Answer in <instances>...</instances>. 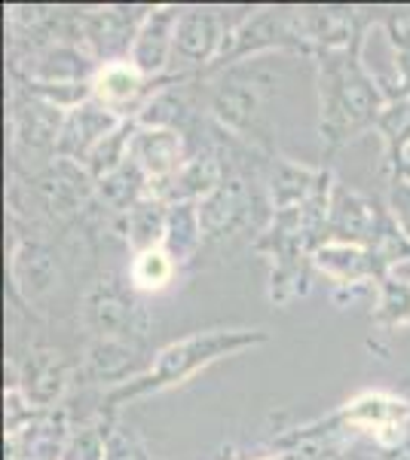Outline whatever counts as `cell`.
Wrapping results in <instances>:
<instances>
[{
    "label": "cell",
    "mask_w": 410,
    "mask_h": 460,
    "mask_svg": "<svg viewBox=\"0 0 410 460\" xmlns=\"http://www.w3.org/2000/svg\"><path fill=\"white\" fill-rule=\"evenodd\" d=\"M31 184L37 203L52 221L77 218L89 206V199L95 197V178L86 172V166L62 157H56L49 166L37 169Z\"/></svg>",
    "instance_id": "cell-11"
},
{
    "label": "cell",
    "mask_w": 410,
    "mask_h": 460,
    "mask_svg": "<svg viewBox=\"0 0 410 460\" xmlns=\"http://www.w3.org/2000/svg\"><path fill=\"white\" fill-rule=\"evenodd\" d=\"M178 264L171 261V255L166 249H151V252H141V255L132 258L129 267V286L135 292H162L171 277H175Z\"/></svg>",
    "instance_id": "cell-27"
},
{
    "label": "cell",
    "mask_w": 410,
    "mask_h": 460,
    "mask_svg": "<svg viewBox=\"0 0 410 460\" xmlns=\"http://www.w3.org/2000/svg\"><path fill=\"white\" fill-rule=\"evenodd\" d=\"M334 184L331 169H310L297 166L288 160H273L270 175H266V190H270L273 212L297 209L307 206L312 197H318Z\"/></svg>",
    "instance_id": "cell-21"
},
{
    "label": "cell",
    "mask_w": 410,
    "mask_h": 460,
    "mask_svg": "<svg viewBox=\"0 0 410 460\" xmlns=\"http://www.w3.org/2000/svg\"><path fill=\"white\" fill-rule=\"evenodd\" d=\"M362 43L318 53V99H322V132L325 154L331 157L349 138L379 123L389 95H383L377 77L364 68Z\"/></svg>",
    "instance_id": "cell-1"
},
{
    "label": "cell",
    "mask_w": 410,
    "mask_h": 460,
    "mask_svg": "<svg viewBox=\"0 0 410 460\" xmlns=\"http://www.w3.org/2000/svg\"><path fill=\"white\" fill-rule=\"evenodd\" d=\"M270 77L264 71L251 74V68H240L221 80L212 93V117L223 129L264 145V95Z\"/></svg>",
    "instance_id": "cell-8"
},
{
    "label": "cell",
    "mask_w": 410,
    "mask_h": 460,
    "mask_svg": "<svg viewBox=\"0 0 410 460\" xmlns=\"http://www.w3.org/2000/svg\"><path fill=\"white\" fill-rule=\"evenodd\" d=\"M392 227L395 221L389 209H379L377 199L355 194L343 181H334L331 206H327V240L374 252Z\"/></svg>",
    "instance_id": "cell-9"
},
{
    "label": "cell",
    "mask_w": 410,
    "mask_h": 460,
    "mask_svg": "<svg viewBox=\"0 0 410 460\" xmlns=\"http://www.w3.org/2000/svg\"><path fill=\"white\" fill-rule=\"evenodd\" d=\"M343 429L374 436L379 448L410 439V402L386 390H364L337 411Z\"/></svg>",
    "instance_id": "cell-10"
},
{
    "label": "cell",
    "mask_w": 410,
    "mask_h": 460,
    "mask_svg": "<svg viewBox=\"0 0 410 460\" xmlns=\"http://www.w3.org/2000/svg\"><path fill=\"white\" fill-rule=\"evenodd\" d=\"M92 99H99L104 108L120 114L123 120H132L129 108H141L151 99V80H144L129 62L104 65L92 80Z\"/></svg>",
    "instance_id": "cell-22"
},
{
    "label": "cell",
    "mask_w": 410,
    "mask_h": 460,
    "mask_svg": "<svg viewBox=\"0 0 410 460\" xmlns=\"http://www.w3.org/2000/svg\"><path fill=\"white\" fill-rule=\"evenodd\" d=\"M379 460H410V439L392 445V448L379 451Z\"/></svg>",
    "instance_id": "cell-32"
},
{
    "label": "cell",
    "mask_w": 410,
    "mask_h": 460,
    "mask_svg": "<svg viewBox=\"0 0 410 460\" xmlns=\"http://www.w3.org/2000/svg\"><path fill=\"white\" fill-rule=\"evenodd\" d=\"M166 225H169V203L147 194L123 215V236L129 243V249L141 255V252L162 249V243H166Z\"/></svg>",
    "instance_id": "cell-23"
},
{
    "label": "cell",
    "mask_w": 410,
    "mask_h": 460,
    "mask_svg": "<svg viewBox=\"0 0 410 460\" xmlns=\"http://www.w3.org/2000/svg\"><path fill=\"white\" fill-rule=\"evenodd\" d=\"M132 136H135V123L126 120L120 129H114L99 147H95L92 157L86 160V172L92 175L95 181H101V178H108L110 172H117L123 163H129Z\"/></svg>",
    "instance_id": "cell-28"
},
{
    "label": "cell",
    "mask_w": 410,
    "mask_h": 460,
    "mask_svg": "<svg viewBox=\"0 0 410 460\" xmlns=\"http://www.w3.org/2000/svg\"><path fill=\"white\" fill-rule=\"evenodd\" d=\"M83 316L95 338H120L141 344L151 329V314L135 298V288H126L117 277H101L86 292Z\"/></svg>",
    "instance_id": "cell-6"
},
{
    "label": "cell",
    "mask_w": 410,
    "mask_h": 460,
    "mask_svg": "<svg viewBox=\"0 0 410 460\" xmlns=\"http://www.w3.org/2000/svg\"><path fill=\"white\" fill-rule=\"evenodd\" d=\"M270 335L260 329H208V332H193V335L171 341L169 347H162L160 353L151 359V368L135 381L123 384V387L108 390L104 396V411L108 418H114V411L120 405H126L129 399L147 396V393H160L178 384L190 381L196 372L214 366L223 356L242 353L249 347L266 344Z\"/></svg>",
    "instance_id": "cell-2"
},
{
    "label": "cell",
    "mask_w": 410,
    "mask_h": 460,
    "mask_svg": "<svg viewBox=\"0 0 410 460\" xmlns=\"http://www.w3.org/2000/svg\"><path fill=\"white\" fill-rule=\"evenodd\" d=\"M132 163L147 175L151 188H160L169 178L181 172V166L190 160L184 132L178 129H138L132 136Z\"/></svg>",
    "instance_id": "cell-16"
},
{
    "label": "cell",
    "mask_w": 410,
    "mask_h": 460,
    "mask_svg": "<svg viewBox=\"0 0 410 460\" xmlns=\"http://www.w3.org/2000/svg\"><path fill=\"white\" fill-rule=\"evenodd\" d=\"M153 6H101L95 13H74L71 40L80 43L95 62H129L132 43Z\"/></svg>",
    "instance_id": "cell-5"
},
{
    "label": "cell",
    "mask_w": 410,
    "mask_h": 460,
    "mask_svg": "<svg viewBox=\"0 0 410 460\" xmlns=\"http://www.w3.org/2000/svg\"><path fill=\"white\" fill-rule=\"evenodd\" d=\"M312 267L322 270L327 279H334L337 288H364L371 279H383L386 267L379 264V258L364 246H349V243H322L312 252Z\"/></svg>",
    "instance_id": "cell-18"
},
{
    "label": "cell",
    "mask_w": 410,
    "mask_h": 460,
    "mask_svg": "<svg viewBox=\"0 0 410 460\" xmlns=\"http://www.w3.org/2000/svg\"><path fill=\"white\" fill-rule=\"evenodd\" d=\"M126 120L120 114H114L110 108H104L99 99H89L83 105L71 108L62 126V138H58V154L62 160H74L80 166H86V160L92 157V151L114 129H120Z\"/></svg>",
    "instance_id": "cell-13"
},
{
    "label": "cell",
    "mask_w": 410,
    "mask_h": 460,
    "mask_svg": "<svg viewBox=\"0 0 410 460\" xmlns=\"http://www.w3.org/2000/svg\"><path fill=\"white\" fill-rule=\"evenodd\" d=\"M230 175L227 163L214 147H205V151L190 154V160L181 166V172L175 178H169L160 188H151L153 197L166 199V203H199L212 194L214 188Z\"/></svg>",
    "instance_id": "cell-19"
},
{
    "label": "cell",
    "mask_w": 410,
    "mask_h": 460,
    "mask_svg": "<svg viewBox=\"0 0 410 460\" xmlns=\"http://www.w3.org/2000/svg\"><path fill=\"white\" fill-rule=\"evenodd\" d=\"M255 215V190L242 175L230 172L205 199H199V221H203L205 243H221L240 234Z\"/></svg>",
    "instance_id": "cell-12"
},
{
    "label": "cell",
    "mask_w": 410,
    "mask_h": 460,
    "mask_svg": "<svg viewBox=\"0 0 410 460\" xmlns=\"http://www.w3.org/2000/svg\"><path fill=\"white\" fill-rule=\"evenodd\" d=\"M110 427H114V418L101 420V424H83L71 429L62 460H108Z\"/></svg>",
    "instance_id": "cell-29"
},
{
    "label": "cell",
    "mask_w": 410,
    "mask_h": 460,
    "mask_svg": "<svg viewBox=\"0 0 410 460\" xmlns=\"http://www.w3.org/2000/svg\"><path fill=\"white\" fill-rule=\"evenodd\" d=\"M233 28L223 22L221 10L212 6H181L175 25V47H171V65L162 80H190L193 74H208L218 62L223 40Z\"/></svg>",
    "instance_id": "cell-4"
},
{
    "label": "cell",
    "mask_w": 410,
    "mask_h": 460,
    "mask_svg": "<svg viewBox=\"0 0 410 460\" xmlns=\"http://www.w3.org/2000/svg\"><path fill=\"white\" fill-rule=\"evenodd\" d=\"M147 194H151V181H147V175L132 163V157H129V163H123L117 172H110L108 178L95 181V197L120 215L129 212L132 206H135L138 199H144Z\"/></svg>",
    "instance_id": "cell-25"
},
{
    "label": "cell",
    "mask_w": 410,
    "mask_h": 460,
    "mask_svg": "<svg viewBox=\"0 0 410 460\" xmlns=\"http://www.w3.org/2000/svg\"><path fill=\"white\" fill-rule=\"evenodd\" d=\"M386 209H389L392 221L398 225L401 234L410 240V181H405V178H392L389 203H386Z\"/></svg>",
    "instance_id": "cell-31"
},
{
    "label": "cell",
    "mask_w": 410,
    "mask_h": 460,
    "mask_svg": "<svg viewBox=\"0 0 410 460\" xmlns=\"http://www.w3.org/2000/svg\"><path fill=\"white\" fill-rule=\"evenodd\" d=\"M10 277L16 292L28 304L40 301L43 295H49L58 283V255L52 252L43 240H25L16 243L10 258Z\"/></svg>",
    "instance_id": "cell-20"
},
{
    "label": "cell",
    "mask_w": 410,
    "mask_h": 460,
    "mask_svg": "<svg viewBox=\"0 0 410 460\" xmlns=\"http://www.w3.org/2000/svg\"><path fill=\"white\" fill-rule=\"evenodd\" d=\"M108 460H156L147 445L138 439L135 429L114 424L110 427V442H108Z\"/></svg>",
    "instance_id": "cell-30"
},
{
    "label": "cell",
    "mask_w": 410,
    "mask_h": 460,
    "mask_svg": "<svg viewBox=\"0 0 410 460\" xmlns=\"http://www.w3.org/2000/svg\"><path fill=\"white\" fill-rule=\"evenodd\" d=\"M151 368V362L141 356V344L120 338H95L83 356V377L92 384H108L110 390L135 381Z\"/></svg>",
    "instance_id": "cell-17"
},
{
    "label": "cell",
    "mask_w": 410,
    "mask_h": 460,
    "mask_svg": "<svg viewBox=\"0 0 410 460\" xmlns=\"http://www.w3.org/2000/svg\"><path fill=\"white\" fill-rule=\"evenodd\" d=\"M374 323L383 329H410V283L386 273L377 288Z\"/></svg>",
    "instance_id": "cell-26"
},
{
    "label": "cell",
    "mask_w": 410,
    "mask_h": 460,
    "mask_svg": "<svg viewBox=\"0 0 410 460\" xmlns=\"http://www.w3.org/2000/svg\"><path fill=\"white\" fill-rule=\"evenodd\" d=\"M68 111L37 99L28 89H16L10 102V132L16 160H43L49 166L58 154V138Z\"/></svg>",
    "instance_id": "cell-7"
},
{
    "label": "cell",
    "mask_w": 410,
    "mask_h": 460,
    "mask_svg": "<svg viewBox=\"0 0 410 460\" xmlns=\"http://www.w3.org/2000/svg\"><path fill=\"white\" fill-rule=\"evenodd\" d=\"M266 49H294V53H312L310 43L303 40L301 19L297 10H275V6H264L249 16H242L233 25V31L223 40V49L212 71H223L230 65H240L242 58L266 53ZM208 71V74H212Z\"/></svg>",
    "instance_id": "cell-3"
},
{
    "label": "cell",
    "mask_w": 410,
    "mask_h": 460,
    "mask_svg": "<svg viewBox=\"0 0 410 460\" xmlns=\"http://www.w3.org/2000/svg\"><path fill=\"white\" fill-rule=\"evenodd\" d=\"M181 16V6H153L147 13L144 25L132 43L129 65L135 68L144 80H162L169 74L171 65V47H175V25Z\"/></svg>",
    "instance_id": "cell-14"
},
{
    "label": "cell",
    "mask_w": 410,
    "mask_h": 460,
    "mask_svg": "<svg viewBox=\"0 0 410 460\" xmlns=\"http://www.w3.org/2000/svg\"><path fill=\"white\" fill-rule=\"evenodd\" d=\"M205 246L203 221H199V203H169V225L162 249L171 255L178 267L190 264L196 252Z\"/></svg>",
    "instance_id": "cell-24"
},
{
    "label": "cell",
    "mask_w": 410,
    "mask_h": 460,
    "mask_svg": "<svg viewBox=\"0 0 410 460\" xmlns=\"http://www.w3.org/2000/svg\"><path fill=\"white\" fill-rule=\"evenodd\" d=\"M68 384H71V368L68 359L58 350H52V347H31L25 353L16 387L37 411H49V408L62 402Z\"/></svg>",
    "instance_id": "cell-15"
}]
</instances>
